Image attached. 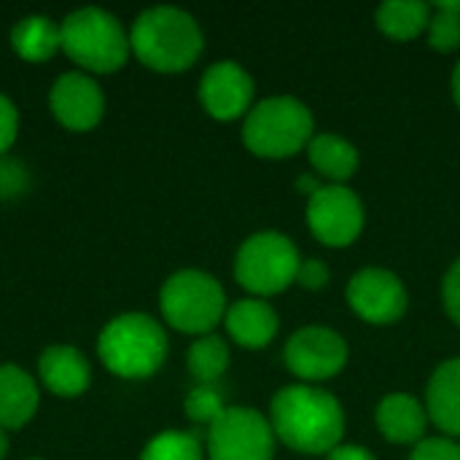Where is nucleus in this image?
Instances as JSON below:
<instances>
[{"label":"nucleus","mask_w":460,"mask_h":460,"mask_svg":"<svg viewBox=\"0 0 460 460\" xmlns=\"http://www.w3.org/2000/svg\"><path fill=\"white\" fill-rule=\"evenodd\" d=\"M270 426L275 439L299 456H329L345 437V412L337 396L296 383L272 396Z\"/></svg>","instance_id":"nucleus-1"},{"label":"nucleus","mask_w":460,"mask_h":460,"mask_svg":"<svg viewBox=\"0 0 460 460\" xmlns=\"http://www.w3.org/2000/svg\"><path fill=\"white\" fill-rule=\"evenodd\" d=\"M129 46L148 70L183 73L199 59L205 35L189 11L175 5H154L132 22Z\"/></svg>","instance_id":"nucleus-2"},{"label":"nucleus","mask_w":460,"mask_h":460,"mask_svg":"<svg viewBox=\"0 0 460 460\" xmlns=\"http://www.w3.org/2000/svg\"><path fill=\"white\" fill-rule=\"evenodd\" d=\"M97 356L111 375L121 380H146L156 375L167 358V334L156 318L124 313L100 332Z\"/></svg>","instance_id":"nucleus-3"},{"label":"nucleus","mask_w":460,"mask_h":460,"mask_svg":"<svg viewBox=\"0 0 460 460\" xmlns=\"http://www.w3.org/2000/svg\"><path fill=\"white\" fill-rule=\"evenodd\" d=\"M313 137V111L291 94H278L256 102L243 124L245 148L261 159H288L299 151H307Z\"/></svg>","instance_id":"nucleus-4"},{"label":"nucleus","mask_w":460,"mask_h":460,"mask_svg":"<svg viewBox=\"0 0 460 460\" xmlns=\"http://www.w3.org/2000/svg\"><path fill=\"white\" fill-rule=\"evenodd\" d=\"M62 51L84 73H116L127 65L132 46L124 24L105 8H78L59 24Z\"/></svg>","instance_id":"nucleus-5"},{"label":"nucleus","mask_w":460,"mask_h":460,"mask_svg":"<svg viewBox=\"0 0 460 460\" xmlns=\"http://www.w3.org/2000/svg\"><path fill=\"white\" fill-rule=\"evenodd\" d=\"M159 307L164 321L183 334H213L226 315L224 286L202 270H181L170 275L159 291Z\"/></svg>","instance_id":"nucleus-6"},{"label":"nucleus","mask_w":460,"mask_h":460,"mask_svg":"<svg viewBox=\"0 0 460 460\" xmlns=\"http://www.w3.org/2000/svg\"><path fill=\"white\" fill-rule=\"evenodd\" d=\"M299 248L275 229L251 234L234 256V280L253 296H275L296 283Z\"/></svg>","instance_id":"nucleus-7"},{"label":"nucleus","mask_w":460,"mask_h":460,"mask_svg":"<svg viewBox=\"0 0 460 460\" xmlns=\"http://www.w3.org/2000/svg\"><path fill=\"white\" fill-rule=\"evenodd\" d=\"M275 431L270 418L253 407H226V412L208 429L210 460H272Z\"/></svg>","instance_id":"nucleus-8"},{"label":"nucleus","mask_w":460,"mask_h":460,"mask_svg":"<svg viewBox=\"0 0 460 460\" xmlns=\"http://www.w3.org/2000/svg\"><path fill=\"white\" fill-rule=\"evenodd\" d=\"M367 224L364 202L358 194L340 183H323L307 199V226L318 237V243L329 248L353 245Z\"/></svg>","instance_id":"nucleus-9"},{"label":"nucleus","mask_w":460,"mask_h":460,"mask_svg":"<svg viewBox=\"0 0 460 460\" xmlns=\"http://www.w3.org/2000/svg\"><path fill=\"white\" fill-rule=\"evenodd\" d=\"M348 356V342L329 326H302L283 348L288 372L307 385L337 377L345 369Z\"/></svg>","instance_id":"nucleus-10"},{"label":"nucleus","mask_w":460,"mask_h":460,"mask_svg":"<svg viewBox=\"0 0 460 460\" xmlns=\"http://www.w3.org/2000/svg\"><path fill=\"white\" fill-rule=\"evenodd\" d=\"M348 307L372 326H391L404 318L410 294L402 278L383 267L358 270L345 288Z\"/></svg>","instance_id":"nucleus-11"},{"label":"nucleus","mask_w":460,"mask_h":460,"mask_svg":"<svg viewBox=\"0 0 460 460\" xmlns=\"http://www.w3.org/2000/svg\"><path fill=\"white\" fill-rule=\"evenodd\" d=\"M253 78L234 59L213 62L199 78V102L216 121H234L253 108Z\"/></svg>","instance_id":"nucleus-12"},{"label":"nucleus","mask_w":460,"mask_h":460,"mask_svg":"<svg viewBox=\"0 0 460 460\" xmlns=\"http://www.w3.org/2000/svg\"><path fill=\"white\" fill-rule=\"evenodd\" d=\"M49 108L65 129L89 132L105 116V94L89 73L70 70L51 84Z\"/></svg>","instance_id":"nucleus-13"},{"label":"nucleus","mask_w":460,"mask_h":460,"mask_svg":"<svg viewBox=\"0 0 460 460\" xmlns=\"http://www.w3.org/2000/svg\"><path fill=\"white\" fill-rule=\"evenodd\" d=\"M224 326H226V334L232 337V342H237L240 348L261 350L278 337L280 321L267 299L248 296V299H237L226 307Z\"/></svg>","instance_id":"nucleus-14"},{"label":"nucleus","mask_w":460,"mask_h":460,"mask_svg":"<svg viewBox=\"0 0 460 460\" xmlns=\"http://www.w3.org/2000/svg\"><path fill=\"white\" fill-rule=\"evenodd\" d=\"M40 383L62 399H75L86 394L92 383V367L86 356L73 345H49L38 358Z\"/></svg>","instance_id":"nucleus-15"},{"label":"nucleus","mask_w":460,"mask_h":460,"mask_svg":"<svg viewBox=\"0 0 460 460\" xmlns=\"http://www.w3.org/2000/svg\"><path fill=\"white\" fill-rule=\"evenodd\" d=\"M375 420H377L380 434L391 445H420L426 439V429L431 423L426 404H420L410 394H388L377 404Z\"/></svg>","instance_id":"nucleus-16"},{"label":"nucleus","mask_w":460,"mask_h":460,"mask_svg":"<svg viewBox=\"0 0 460 460\" xmlns=\"http://www.w3.org/2000/svg\"><path fill=\"white\" fill-rule=\"evenodd\" d=\"M429 420L450 439L460 437V356L442 361L426 388Z\"/></svg>","instance_id":"nucleus-17"},{"label":"nucleus","mask_w":460,"mask_h":460,"mask_svg":"<svg viewBox=\"0 0 460 460\" xmlns=\"http://www.w3.org/2000/svg\"><path fill=\"white\" fill-rule=\"evenodd\" d=\"M40 404L38 383L16 364H0V429L13 431L27 426Z\"/></svg>","instance_id":"nucleus-18"},{"label":"nucleus","mask_w":460,"mask_h":460,"mask_svg":"<svg viewBox=\"0 0 460 460\" xmlns=\"http://www.w3.org/2000/svg\"><path fill=\"white\" fill-rule=\"evenodd\" d=\"M307 159L318 175L340 186H345V181H350L358 170V148L342 135H332V132L315 135L310 140Z\"/></svg>","instance_id":"nucleus-19"},{"label":"nucleus","mask_w":460,"mask_h":460,"mask_svg":"<svg viewBox=\"0 0 460 460\" xmlns=\"http://www.w3.org/2000/svg\"><path fill=\"white\" fill-rule=\"evenodd\" d=\"M11 46L27 62H46L62 49L59 24L46 13L24 16L11 30Z\"/></svg>","instance_id":"nucleus-20"},{"label":"nucleus","mask_w":460,"mask_h":460,"mask_svg":"<svg viewBox=\"0 0 460 460\" xmlns=\"http://www.w3.org/2000/svg\"><path fill=\"white\" fill-rule=\"evenodd\" d=\"M431 5L423 0H388L377 5L375 24L391 40H412L429 30Z\"/></svg>","instance_id":"nucleus-21"},{"label":"nucleus","mask_w":460,"mask_h":460,"mask_svg":"<svg viewBox=\"0 0 460 460\" xmlns=\"http://www.w3.org/2000/svg\"><path fill=\"white\" fill-rule=\"evenodd\" d=\"M186 364L199 385H216L229 367V345L218 334L197 337L186 353Z\"/></svg>","instance_id":"nucleus-22"},{"label":"nucleus","mask_w":460,"mask_h":460,"mask_svg":"<svg viewBox=\"0 0 460 460\" xmlns=\"http://www.w3.org/2000/svg\"><path fill=\"white\" fill-rule=\"evenodd\" d=\"M429 46L439 54L460 49V0H439L431 5Z\"/></svg>","instance_id":"nucleus-23"},{"label":"nucleus","mask_w":460,"mask_h":460,"mask_svg":"<svg viewBox=\"0 0 460 460\" xmlns=\"http://www.w3.org/2000/svg\"><path fill=\"white\" fill-rule=\"evenodd\" d=\"M140 460H205L202 445L189 431H162L140 453Z\"/></svg>","instance_id":"nucleus-24"},{"label":"nucleus","mask_w":460,"mask_h":460,"mask_svg":"<svg viewBox=\"0 0 460 460\" xmlns=\"http://www.w3.org/2000/svg\"><path fill=\"white\" fill-rule=\"evenodd\" d=\"M183 407H186L189 420H194L199 426H208V429L226 412L224 394L216 385H197L194 391H189Z\"/></svg>","instance_id":"nucleus-25"},{"label":"nucleus","mask_w":460,"mask_h":460,"mask_svg":"<svg viewBox=\"0 0 460 460\" xmlns=\"http://www.w3.org/2000/svg\"><path fill=\"white\" fill-rule=\"evenodd\" d=\"M410 460H460V445L450 437H429L415 445Z\"/></svg>","instance_id":"nucleus-26"},{"label":"nucleus","mask_w":460,"mask_h":460,"mask_svg":"<svg viewBox=\"0 0 460 460\" xmlns=\"http://www.w3.org/2000/svg\"><path fill=\"white\" fill-rule=\"evenodd\" d=\"M329 278H332V270H329L326 261L302 259L299 272H296V286H302L305 291H321V288H326Z\"/></svg>","instance_id":"nucleus-27"},{"label":"nucleus","mask_w":460,"mask_h":460,"mask_svg":"<svg viewBox=\"0 0 460 460\" xmlns=\"http://www.w3.org/2000/svg\"><path fill=\"white\" fill-rule=\"evenodd\" d=\"M16 135H19V111L11 102V97L0 92V159L13 146Z\"/></svg>","instance_id":"nucleus-28"},{"label":"nucleus","mask_w":460,"mask_h":460,"mask_svg":"<svg viewBox=\"0 0 460 460\" xmlns=\"http://www.w3.org/2000/svg\"><path fill=\"white\" fill-rule=\"evenodd\" d=\"M442 302H445V313L460 329V259L453 261V267L442 280Z\"/></svg>","instance_id":"nucleus-29"},{"label":"nucleus","mask_w":460,"mask_h":460,"mask_svg":"<svg viewBox=\"0 0 460 460\" xmlns=\"http://www.w3.org/2000/svg\"><path fill=\"white\" fill-rule=\"evenodd\" d=\"M24 189V170L16 162L0 159V197L19 194Z\"/></svg>","instance_id":"nucleus-30"},{"label":"nucleus","mask_w":460,"mask_h":460,"mask_svg":"<svg viewBox=\"0 0 460 460\" xmlns=\"http://www.w3.org/2000/svg\"><path fill=\"white\" fill-rule=\"evenodd\" d=\"M326 460H375V456L364 445H337Z\"/></svg>","instance_id":"nucleus-31"},{"label":"nucleus","mask_w":460,"mask_h":460,"mask_svg":"<svg viewBox=\"0 0 460 460\" xmlns=\"http://www.w3.org/2000/svg\"><path fill=\"white\" fill-rule=\"evenodd\" d=\"M321 186H323V183H321L318 178H313L310 172H305V175H299V178H296V189H299V194H305L307 199H310Z\"/></svg>","instance_id":"nucleus-32"},{"label":"nucleus","mask_w":460,"mask_h":460,"mask_svg":"<svg viewBox=\"0 0 460 460\" xmlns=\"http://www.w3.org/2000/svg\"><path fill=\"white\" fill-rule=\"evenodd\" d=\"M450 89H453V100H456V105H458V111H460V62L456 65V70H453Z\"/></svg>","instance_id":"nucleus-33"},{"label":"nucleus","mask_w":460,"mask_h":460,"mask_svg":"<svg viewBox=\"0 0 460 460\" xmlns=\"http://www.w3.org/2000/svg\"><path fill=\"white\" fill-rule=\"evenodd\" d=\"M8 456V434H5V429H0V460H5Z\"/></svg>","instance_id":"nucleus-34"},{"label":"nucleus","mask_w":460,"mask_h":460,"mask_svg":"<svg viewBox=\"0 0 460 460\" xmlns=\"http://www.w3.org/2000/svg\"><path fill=\"white\" fill-rule=\"evenodd\" d=\"M30 460H40V458H30Z\"/></svg>","instance_id":"nucleus-35"}]
</instances>
